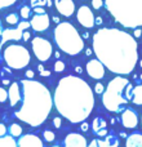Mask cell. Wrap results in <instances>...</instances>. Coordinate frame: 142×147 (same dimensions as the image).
Wrapping results in <instances>:
<instances>
[{
    "mask_svg": "<svg viewBox=\"0 0 142 147\" xmlns=\"http://www.w3.org/2000/svg\"><path fill=\"white\" fill-rule=\"evenodd\" d=\"M93 52L106 69L118 75H129L138 61V45L131 34L103 27L93 35Z\"/></svg>",
    "mask_w": 142,
    "mask_h": 147,
    "instance_id": "6da1fadb",
    "label": "cell"
},
{
    "mask_svg": "<svg viewBox=\"0 0 142 147\" xmlns=\"http://www.w3.org/2000/svg\"><path fill=\"white\" fill-rule=\"evenodd\" d=\"M53 105L61 116L72 124H78L92 114L94 94L85 80L75 75H67L57 84Z\"/></svg>",
    "mask_w": 142,
    "mask_h": 147,
    "instance_id": "7a4b0ae2",
    "label": "cell"
},
{
    "mask_svg": "<svg viewBox=\"0 0 142 147\" xmlns=\"http://www.w3.org/2000/svg\"><path fill=\"white\" fill-rule=\"evenodd\" d=\"M22 105L16 117L30 127H40L49 116L53 106V97L43 83L32 79L21 80Z\"/></svg>",
    "mask_w": 142,
    "mask_h": 147,
    "instance_id": "3957f363",
    "label": "cell"
},
{
    "mask_svg": "<svg viewBox=\"0 0 142 147\" xmlns=\"http://www.w3.org/2000/svg\"><path fill=\"white\" fill-rule=\"evenodd\" d=\"M107 12L127 28L142 26V0H103Z\"/></svg>",
    "mask_w": 142,
    "mask_h": 147,
    "instance_id": "277c9868",
    "label": "cell"
},
{
    "mask_svg": "<svg viewBox=\"0 0 142 147\" xmlns=\"http://www.w3.org/2000/svg\"><path fill=\"white\" fill-rule=\"evenodd\" d=\"M133 86L127 78H122V75L114 78L105 89L102 96V103L110 112H119L122 107L132 101Z\"/></svg>",
    "mask_w": 142,
    "mask_h": 147,
    "instance_id": "5b68a950",
    "label": "cell"
},
{
    "mask_svg": "<svg viewBox=\"0 0 142 147\" xmlns=\"http://www.w3.org/2000/svg\"><path fill=\"white\" fill-rule=\"evenodd\" d=\"M54 40L62 52L76 56L84 49V40L70 22H60L54 28Z\"/></svg>",
    "mask_w": 142,
    "mask_h": 147,
    "instance_id": "8992f818",
    "label": "cell"
},
{
    "mask_svg": "<svg viewBox=\"0 0 142 147\" xmlns=\"http://www.w3.org/2000/svg\"><path fill=\"white\" fill-rule=\"evenodd\" d=\"M3 57L7 66L13 70L25 69L31 61L30 52L20 44H10L5 47V49L3 51Z\"/></svg>",
    "mask_w": 142,
    "mask_h": 147,
    "instance_id": "52a82bcc",
    "label": "cell"
},
{
    "mask_svg": "<svg viewBox=\"0 0 142 147\" xmlns=\"http://www.w3.org/2000/svg\"><path fill=\"white\" fill-rule=\"evenodd\" d=\"M31 47H32V52L35 57L40 62H47L53 54V47L47 39L36 36L31 41Z\"/></svg>",
    "mask_w": 142,
    "mask_h": 147,
    "instance_id": "ba28073f",
    "label": "cell"
},
{
    "mask_svg": "<svg viewBox=\"0 0 142 147\" xmlns=\"http://www.w3.org/2000/svg\"><path fill=\"white\" fill-rule=\"evenodd\" d=\"M76 17H78L79 23L85 28H92L96 25V17H94L93 12L91 10V8L87 7V5H81L79 8Z\"/></svg>",
    "mask_w": 142,
    "mask_h": 147,
    "instance_id": "9c48e42d",
    "label": "cell"
},
{
    "mask_svg": "<svg viewBox=\"0 0 142 147\" xmlns=\"http://www.w3.org/2000/svg\"><path fill=\"white\" fill-rule=\"evenodd\" d=\"M28 27H31L30 22H27V21H22V22L18 25L17 28H8V30L3 31V34H1V36H3L1 45L7 40H20V39H22L23 31Z\"/></svg>",
    "mask_w": 142,
    "mask_h": 147,
    "instance_id": "30bf717a",
    "label": "cell"
},
{
    "mask_svg": "<svg viewBox=\"0 0 142 147\" xmlns=\"http://www.w3.org/2000/svg\"><path fill=\"white\" fill-rule=\"evenodd\" d=\"M87 72L91 76L92 79H96V80H99L105 76V66L98 58L96 59H91V61L87 62Z\"/></svg>",
    "mask_w": 142,
    "mask_h": 147,
    "instance_id": "8fae6325",
    "label": "cell"
},
{
    "mask_svg": "<svg viewBox=\"0 0 142 147\" xmlns=\"http://www.w3.org/2000/svg\"><path fill=\"white\" fill-rule=\"evenodd\" d=\"M30 26L34 31L43 32L49 27V16L47 13H35L30 21Z\"/></svg>",
    "mask_w": 142,
    "mask_h": 147,
    "instance_id": "7c38bea8",
    "label": "cell"
},
{
    "mask_svg": "<svg viewBox=\"0 0 142 147\" xmlns=\"http://www.w3.org/2000/svg\"><path fill=\"white\" fill-rule=\"evenodd\" d=\"M57 12L64 17H71L75 12V3L74 0H54Z\"/></svg>",
    "mask_w": 142,
    "mask_h": 147,
    "instance_id": "4fadbf2b",
    "label": "cell"
},
{
    "mask_svg": "<svg viewBox=\"0 0 142 147\" xmlns=\"http://www.w3.org/2000/svg\"><path fill=\"white\" fill-rule=\"evenodd\" d=\"M17 147H44V143L38 136L25 134L18 137Z\"/></svg>",
    "mask_w": 142,
    "mask_h": 147,
    "instance_id": "5bb4252c",
    "label": "cell"
},
{
    "mask_svg": "<svg viewBox=\"0 0 142 147\" xmlns=\"http://www.w3.org/2000/svg\"><path fill=\"white\" fill-rule=\"evenodd\" d=\"M122 124L127 129H135L138 124V116L132 109H125L122 114Z\"/></svg>",
    "mask_w": 142,
    "mask_h": 147,
    "instance_id": "9a60e30c",
    "label": "cell"
},
{
    "mask_svg": "<svg viewBox=\"0 0 142 147\" xmlns=\"http://www.w3.org/2000/svg\"><path fill=\"white\" fill-rule=\"evenodd\" d=\"M65 147H88L85 137L79 133H70L65 138Z\"/></svg>",
    "mask_w": 142,
    "mask_h": 147,
    "instance_id": "2e32d148",
    "label": "cell"
},
{
    "mask_svg": "<svg viewBox=\"0 0 142 147\" xmlns=\"http://www.w3.org/2000/svg\"><path fill=\"white\" fill-rule=\"evenodd\" d=\"M8 98H9L10 106H16L18 102L22 99V92H21L20 84L18 83H12L8 89Z\"/></svg>",
    "mask_w": 142,
    "mask_h": 147,
    "instance_id": "e0dca14e",
    "label": "cell"
},
{
    "mask_svg": "<svg viewBox=\"0 0 142 147\" xmlns=\"http://www.w3.org/2000/svg\"><path fill=\"white\" fill-rule=\"evenodd\" d=\"M99 147H119V140L114 134H107L105 140H97Z\"/></svg>",
    "mask_w": 142,
    "mask_h": 147,
    "instance_id": "ac0fdd59",
    "label": "cell"
},
{
    "mask_svg": "<svg viewBox=\"0 0 142 147\" xmlns=\"http://www.w3.org/2000/svg\"><path fill=\"white\" fill-rule=\"evenodd\" d=\"M127 147H142V134L141 133H133L131 136H127Z\"/></svg>",
    "mask_w": 142,
    "mask_h": 147,
    "instance_id": "d6986e66",
    "label": "cell"
},
{
    "mask_svg": "<svg viewBox=\"0 0 142 147\" xmlns=\"http://www.w3.org/2000/svg\"><path fill=\"white\" fill-rule=\"evenodd\" d=\"M132 102L137 106H142V84L133 86V96Z\"/></svg>",
    "mask_w": 142,
    "mask_h": 147,
    "instance_id": "ffe728a7",
    "label": "cell"
},
{
    "mask_svg": "<svg viewBox=\"0 0 142 147\" xmlns=\"http://www.w3.org/2000/svg\"><path fill=\"white\" fill-rule=\"evenodd\" d=\"M103 128H106V121H105V119L97 116L96 119L93 120V123H92V129H93V132L97 134V132H99V130L103 129Z\"/></svg>",
    "mask_w": 142,
    "mask_h": 147,
    "instance_id": "44dd1931",
    "label": "cell"
},
{
    "mask_svg": "<svg viewBox=\"0 0 142 147\" xmlns=\"http://www.w3.org/2000/svg\"><path fill=\"white\" fill-rule=\"evenodd\" d=\"M0 147H17L14 137L9 136V137H0Z\"/></svg>",
    "mask_w": 142,
    "mask_h": 147,
    "instance_id": "7402d4cb",
    "label": "cell"
},
{
    "mask_svg": "<svg viewBox=\"0 0 142 147\" xmlns=\"http://www.w3.org/2000/svg\"><path fill=\"white\" fill-rule=\"evenodd\" d=\"M9 133H10V136L14 138L21 137V136H22V127L18 124H12L9 127Z\"/></svg>",
    "mask_w": 142,
    "mask_h": 147,
    "instance_id": "603a6c76",
    "label": "cell"
},
{
    "mask_svg": "<svg viewBox=\"0 0 142 147\" xmlns=\"http://www.w3.org/2000/svg\"><path fill=\"white\" fill-rule=\"evenodd\" d=\"M5 21H7L8 25H17L18 21H20V18H18V14H16V13H10V14H8L7 17H5Z\"/></svg>",
    "mask_w": 142,
    "mask_h": 147,
    "instance_id": "cb8c5ba5",
    "label": "cell"
},
{
    "mask_svg": "<svg viewBox=\"0 0 142 147\" xmlns=\"http://www.w3.org/2000/svg\"><path fill=\"white\" fill-rule=\"evenodd\" d=\"M20 14H21V17H22L23 20H27V18L31 16V8H30V7H27V5L22 7V8H21Z\"/></svg>",
    "mask_w": 142,
    "mask_h": 147,
    "instance_id": "d4e9b609",
    "label": "cell"
},
{
    "mask_svg": "<svg viewBox=\"0 0 142 147\" xmlns=\"http://www.w3.org/2000/svg\"><path fill=\"white\" fill-rule=\"evenodd\" d=\"M43 137H44V140H45L47 142H53L54 138H56V136H54V133L51 132V130H44Z\"/></svg>",
    "mask_w": 142,
    "mask_h": 147,
    "instance_id": "484cf974",
    "label": "cell"
},
{
    "mask_svg": "<svg viewBox=\"0 0 142 147\" xmlns=\"http://www.w3.org/2000/svg\"><path fill=\"white\" fill-rule=\"evenodd\" d=\"M17 0H0V9H4V8L12 7Z\"/></svg>",
    "mask_w": 142,
    "mask_h": 147,
    "instance_id": "4316f807",
    "label": "cell"
},
{
    "mask_svg": "<svg viewBox=\"0 0 142 147\" xmlns=\"http://www.w3.org/2000/svg\"><path fill=\"white\" fill-rule=\"evenodd\" d=\"M54 71L56 72H64L65 71V63L62 61H57L54 63Z\"/></svg>",
    "mask_w": 142,
    "mask_h": 147,
    "instance_id": "83f0119b",
    "label": "cell"
},
{
    "mask_svg": "<svg viewBox=\"0 0 142 147\" xmlns=\"http://www.w3.org/2000/svg\"><path fill=\"white\" fill-rule=\"evenodd\" d=\"M7 99H8V92L5 90V88L0 86V102H1V103H4Z\"/></svg>",
    "mask_w": 142,
    "mask_h": 147,
    "instance_id": "f1b7e54d",
    "label": "cell"
},
{
    "mask_svg": "<svg viewBox=\"0 0 142 147\" xmlns=\"http://www.w3.org/2000/svg\"><path fill=\"white\" fill-rule=\"evenodd\" d=\"M103 5H105L103 0H92V7H93L94 9H101Z\"/></svg>",
    "mask_w": 142,
    "mask_h": 147,
    "instance_id": "f546056e",
    "label": "cell"
},
{
    "mask_svg": "<svg viewBox=\"0 0 142 147\" xmlns=\"http://www.w3.org/2000/svg\"><path fill=\"white\" fill-rule=\"evenodd\" d=\"M94 92H96L97 94H101V93H103V92H105V86L102 85L101 83H97L96 85H94Z\"/></svg>",
    "mask_w": 142,
    "mask_h": 147,
    "instance_id": "4dcf8cb0",
    "label": "cell"
},
{
    "mask_svg": "<svg viewBox=\"0 0 142 147\" xmlns=\"http://www.w3.org/2000/svg\"><path fill=\"white\" fill-rule=\"evenodd\" d=\"M7 127H5V124H3V123H0V137H5L7 136Z\"/></svg>",
    "mask_w": 142,
    "mask_h": 147,
    "instance_id": "1f68e13d",
    "label": "cell"
},
{
    "mask_svg": "<svg viewBox=\"0 0 142 147\" xmlns=\"http://www.w3.org/2000/svg\"><path fill=\"white\" fill-rule=\"evenodd\" d=\"M44 1L43 0H31V7H43Z\"/></svg>",
    "mask_w": 142,
    "mask_h": 147,
    "instance_id": "d6a6232c",
    "label": "cell"
},
{
    "mask_svg": "<svg viewBox=\"0 0 142 147\" xmlns=\"http://www.w3.org/2000/svg\"><path fill=\"white\" fill-rule=\"evenodd\" d=\"M39 71H40V75L41 76H49L51 75V72L49 71H45V70H44V66H41V65H39Z\"/></svg>",
    "mask_w": 142,
    "mask_h": 147,
    "instance_id": "836d02e7",
    "label": "cell"
},
{
    "mask_svg": "<svg viewBox=\"0 0 142 147\" xmlns=\"http://www.w3.org/2000/svg\"><path fill=\"white\" fill-rule=\"evenodd\" d=\"M53 125L56 128H60L62 125V121H61V119H60V117H54L53 119Z\"/></svg>",
    "mask_w": 142,
    "mask_h": 147,
    "instance_id": "e575fe53",
    "label": "cell"
},
{
    "mask_svg": "<svg viewBox=\"0 0 142 147\" xmlns=\"http://www.w3.org/2000/svg\"><path fill=\"white\" fill-rule=\"evenodd\" d=\"M107 133H109L107 132V129L106 128H103V129H101L99 132H97V136H98V137H106Z\"/></svg>",
    "mask_w": 142,
    "mask_h": 147,
    "instance_id": "d590c367",
    "label": "cell"
},
{
    "mask_svg": "<svg viewBox=\"0 0 142 147\" xmlns=\"http://www.w3.org/2000/svg\"><path fill=\"white\" fill-rule=\"evenodd\" d=\"M31 38V34H30V31H23V35H22V39H23V40H25V41H28V39H30Z\"/></svg>",
    "mask_w": 142,
    "mask_h": 147,
    "instance_id": "8d00e7d4",
    "label": "cell"
},
{
    "mask_svg": "<svg viewBox=\"0 0 142 147\" xmlns=\"http://www.w3.org/2000/svg\"><path fill=\"white\" fill-rule=\"evenodd\" d=\"M25 76L27 79H32L34 78V71H32V70H27V71L25 72Z\"/></svg>",
    "mask_w": 142,
    "mask_h": 147,
    "instance_id": "74e56055",
    "label": "cell"
},
{
    "mask_svg": "<svg viewBox=\"0 0 142 147\" xmlns=\"http://www.w3.org/2000/svg\"><path fill=\"white\" fill-rule=\"evenodd\" d=\"M34 12L35 13H45L43 7H34Z\"/></svg>",
    "mask_w": 142,
    "mask_h": 147,
    "instance_id": "f35d334b",
    "label": "cell"
},
{
    "mask_svg": "<svg viewBox=\"0 0 142 147\" xmlns=\"http://www.w3.org/2000/svg\"><path fill=\"white\" fill-rule=\"evenodd\" d=\"M88 128H89V125L87 124V123H81V125H80V129L83 130V132H87V130H88Z\"/></svg>",
    "mask_w": 142,
    "mask_h": 147,
    "instance_id": "ab89813d",
    "label": "cell"
},
{
    "mask_svg": "<svg viewBox=\"0 0 142 147\" xmlns=\"http://www.w3.org/2000/svg\"><path fill=\"white\" fill-rule=\"evenodd\" d=\"M141 34H142V31L140 30V28H135V36H136V38H140V36H141Z\"/></svg>",
    "mask_w": 142,
    "mask_h": 147,
    "instance_id": "60d3db41",
    "label": "cell"
},
{
    "mask_svg": "<svg viewBox=\"0 0 142 147\" xmlns=\"http://www.w3.org/2000/svg\"><path fill=\"white\" fill-rule=\"evenodd\" d=\"M88 147H99L98 143H97V140H93L91 142V145H88Z\"/></svg>",
    "mask_w": 142,
    "mask_h": 147,
    "instance_id": "b9f144b4",
    "label": "cell"
},
{
    "mask_svg": "<svg viewBox=\"0 0 142 147\" xmlns=\"http://www.w3.org/2000/svg\"><path fill=\"white\" fill-rule=\"evenodd\" d=\"M44 1V5H47V7H51L52 5V0H43Z\"/></svg>",
    "mask_w": 142,
    "mask_h": 147,
    "instance_id": "7bdbcfd3",
    "label": "cell"
},
{
    "mask_svg": "<svg viewBox=\"0 0 142 147\" xmlns=\"http://www.w3.org/2000/svg\"><path fill=\"white\" fill-rule=\"evenodd\" d=\"M96 23H97V25H102V18L101 17L96 18Z\"/></svg>",
    "mask_w": 142,
    "mask_h": 147,
    "instance_id": "ee69618b",
    "label": "cell"
},
{
    "mask_svg": "<svg viewBox=\"0 0 142 147\" xmlns=\"http://www.w3.org/2000/svg\"><path fill=\"white\" fill-rule=\"evenodd\" d=\"M53 21H54L56 23H60V18H58V17H53Z\"/></svg>",
    "mask_w": 142,
    "mask_h": 147,
    "instance_id": "f6af8a7d",
    "label": "cell"
},
{
    "mask_svg": "<svg viewBox=\"0 0 142 147\" xmlns=\"http://www.w3.org/2000/svg\"><path fill=\"white\" fill-rule=\"evenodd\" d=\"M3 84H5V85H7V84H9V80H7V79H4V80H3Z\"/></svg>",
    "mask_w": 142,
    "mask_h": 147,
    "instance_id": "bcb514c9",
    "label": "cell"
},
{
    "mask_svg": "<svg viewBox=\"0 0 142 147\" xmlns=\"http://www.w3.org/2000/svg\"><path fill=\"white\" fill-rule=\"evenodd\" d=\"M3 34V26H1V21H0V35Z\"/></svg>",
    "mask_w": 142,
    "mask_h": 147,
    "instance_id": "7dc6e473",
    "label": "cell"
},
{
    "mask_svg": "<svg viewBox=\"0 0 142 147\" xmlns=\"http://www.w3.org/2000/svg\"><path fill=\"white\" fill-rule=\"evenodd\" d=\"M88 38H89V34L85 32V34H84V39H88Z\"/></svg>",
    "mask_w": 142,
    "mask_h": 147,
    "instance_id": "c3c4849f",
    "label": "cell"
},
{
    "mask_svg": "<svg viewBox=\"0 0 142 147\" xmlns=\"http://www.w3.org/2000/svg\"><path fill=\"white\" fill-rule=\"evenodd\" d=\"M76 71H78V72H80V74H81V69H80V67H76Z\"/></svg>",
    "mask_w": 142,
    "mask_h": 147,
    "instance_id": "681fc988",
    "label": "cell"
},
{
    "mask_svg": "<svg viewBox=\"0 0 142 147\" xmlns=\"http://www.w3.org/2000/svg\"><path fill=\"white\" fill-rule=\"evenodd\" d=\"M140 65H141V67H142V61H141V63H140Z\"/></svg>",
    "mask_w": 142,
    "mask_h": 147,
    "instance_id": "f907efd6",
    "label": "cell"
},
{
    "mask_svg": "<svg viewBox=\"0 0 142 147\" xmlns=\"http://www.w3.org/2000/svg\"><path fill=\"white\" fill-rule=\"evenodd\" d=\"M53 147H60V146H53Z\"/></svg>",
    "mask_w": 142,
    "mask_h": 147,
    "instance_id": "816d5d0a",
    "label": "cell"
},
{
    "mask_svg": "<svg viewBox=\"0 0 142 147\" xmlns=\"http://www.w3.org/2000/svg\"><path fill=\"white\" fill-rule=\"evenodd\" d=\"M141 121H142V117H141Z\"/></svg>",
    "mask_w": 142,
    "mask_h": 147,
    "instance_id": "f5cc1de1",
    "label": "cell"
}]
</instances>
